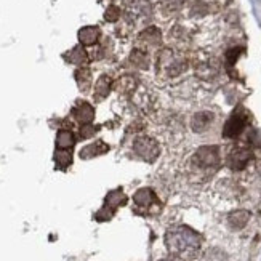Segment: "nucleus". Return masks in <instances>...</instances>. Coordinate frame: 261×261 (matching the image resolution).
Segmentation results:
<instances>
[{"label":"nucleus","instance_id":"obj_1","mask_svg":"<svg viewBox=\"0 0 261 261\" xmlns=\"http://www.w3.org/2000/svg\"><path fill=\"white\" fill-rule=\"evenodd\" d=\"M167 250L181 259H194L202 247V237L188 226H175L165 234Z\"/></svg>","mask_w":261,"mask_h":261},{"label":"nucleus","instance_id":"obj_2","mask_svg":"<svg viewBox=\"0 0 261 261\" xmlns=\"http://www.w3.org/2000/svg\"><path fill=\"white\" fill-rule=\"evenodd\" d=\"M159 72L165 77H176L188 69V61L172 48H165L159 53L157 58Z\"/></svg>","mask_w":261,"mask_h":261},{"label":"nucleus","instance_id":"obj_3","mask_svg":"<svg viewBox=\"0 0 261 261\" xmlns=\"http://www.w3.org/2000/svg\"><path fill=\"white\" fill-rule=\"evenodd\" d=\"M133 151L140 159H143L144 162L152 164L157 161V157L161 155V146H159V143L154 138H151V136L141 135L135 138Z\"/></svg>","mask_w":261,"mask_h":261},{"label":"nucleus","instance_id":"obj_4","mask_svg":"<svg viewBox=\"0 0 261 261\" xmlns=\"http://www.w3.org/2000/svg\"><path fill=\"white\" fill-rule=\"evenodd\" d=\"M192 164L199 170H215L220 165V149L217 146H202L192 155Z\"/></svg>","mask_w":261,"mask_h":261},{"label":"nucleus","instance_id":"obj_5","mask_svg":"<svg viewBox=\"0 0 261 261\" xmlns=\"http://www.w3.org/2000/svg\"><path fill=\"white\" fill-rule=\"evenodd\" d=\"M125 203H127V196L123 194L120 189L109 192V194L106 196V200H105V207L96 213V220L98 221L111 220L112 217H114V212L119 207L125 205Z\"/></svg>","mask_w":261,"mask_h":261},{"label":"nucleus","instance_id":"obj_6","mask_svg":"<svg viewBox=\"0 0 261 261\" xmlns=\"http://www.w3.org/2000/svg\"><path fill=\"white\" fill-rule=\"evenodd\" d=\"M247 125V112L242 108H237L232 116L226 120L224 128H223V136L224 138H237Z\"/></svg>","mask_w":261,"mask_h":261},{"label":"nucleus","instance_id":"obj_7","mask_svg":"<svg viewBox=\"0 0 261 261\" xmlns=\"http://www.w3.org/2000/svg\"><path fill=\"white\" fill-rule=\"evenodd\" d=\"M125 15L133 22L140 19H146L147 16L152 15V5L149 0H127Z\"/></svg>","mask_w":261,"mask_h":261},{"label":"nucleus","instance_id":"obj_8","mask_svg":"<svg viewBox=\"0 0 261 261\" xmlns=\"http://www.w3.org/2000/svg\"><path fill=\"white\" fill-rule=\"evenodd\" d=\"M253 159V152L248 149V147H234V149L228 154V159H226V162H228V167L231 170H244L250 161Z\"/></svg>","mask_w":261,"mask_h":261},{"label":"nucleus","instance_id":"obj_9","mask_svg":"<svg viewBox=\"0 0 261 261\" xmlns=\"http://www.w3.org/2000/svg\"><path fill=\"white\" fill-rule=\"evenodd\" d=\"M213 120H215V116L212 111H199L191 119V128L196 133L207 132L212 127Z\"/></svg>","mask_w":261,"mask_h":261},{"label":"nucleus","instance_id":"obj_10","mask_svg":"<svg viewBox=\"0 0 261 261\" xmlns=\"http://www.w3.org/2000/svg\"><path fill=\"white\" fill-rule=\"evenodd\" d=\"M72 116L77 122L84 123H92L95 119V109L92 105H88L87 101H81L72 108Z\"/></svg>","mask_w":261,"mask_h":261},{"label":"nucleus","instance_id":"obj_11","mask_svg":"<svg viewBox=\"0 0 261 261\" xmlns=\"http://www.w3.org/2000/svg\"><path fill=\"white\" fill-rule=\"evenodd\" d=\"M138 40L144 47H159L162 43V32L155 26H149L140 32Z\"/></svg>","mask_w":261,"mask_h":261},{"label":"nucleus","instance_id":"obj_12","mask_svg":"<svg viewBox=\"0 0 261 261\" xmlns=\"http://www.w3.org/2000/svg\"><path fill=\"white\" fill-rule=\"evenodd\" d=\"M133 200H135V205L138 208H151L154 203H159L154 191L149 188H143L138 192H135Z\"/></svg>","mask_w":261,"mask_h":261},{"label":"nucleus","instance_id":"obj_13","mask_svg":"<svg viewBox=\"0 0 261 261\" xmlns=\"http://www.w3.org/2000/svg\"><path fill=\"white\" fill-rule=\"evenodd\" d=\"M101 37V31L98 26H85L79 31V42L84 47H93V45L98 43Z\"/></svg>","mask_w":261,"mask_h":261},{"label":"nucleus","instance_id":"obj_14","mask_svg":"<svg viewBox=\"0 0 261 261\" xmlns=\"http://www.w3.org/2000/svg\"><path fill=\"white\" fill-rule=\"evenodd\" d=\"M130 63H132L135 67H138V69L146 71V69H149V64H151V61H149V55H147V51H146L144 48L138 47V48H135V50L130 53Z\"/></svg>","mask_w":261,"mask_h":261},{"label":"nucleus","instance_id":"obj_15","mask_svg":"<svg viewBox=\"0 0 261 261\" xmlns=\"http://www.w3.org/2000/svg\"><path fill=\"white\" fill-rule=\"evenodd\" d=\"M108 151H109V146L105 141H96L84 147L81 151V159H93V157L106 154Z\"/></svg>","mask_w":261,"mask_h":261},{"label":"nucleus","instance_id":"obj_16","mask_svg":"<svg viewBox=\"0 0 261 261\" xmlns=\"http://www.w3.org/2000/svg\"><path fill=\"white\" fill-rule=\"evenodd\" d=\"M64 58L67 63H72L77 66H84L88 61V53L84 48V45H77L72 50H69L67 53H64Z\"/></svg>","mask_w":261,"mask_h":261},{"label":"nucleus","instance_id":"obj_17","mask_svg":"<svg viewBox=\"0 0 261 261\" xmlns=\"http://www.w3.org/2000/svg\"><path fill=\"white\" fill-rule=\"evenodd\" d=\"M248 220H250V213H248L247 210H236V212L229 213V217H228L229 226L236 231L245 228V224L248 223Z\"/></svg>","mask_w":261,"mask_h":261},{"label":"nucleus","instance_id":"obj_18","mask_svg":"<svg viewBox=\"0 0 261 261\" xmlns=\"http://www.w3.org/2000/svg\"><path fill=\"white\" fill-rule=\"evenodd\" d=\"M74 77L79 85V90H81L82 93H87L90 87H92V72H90V69H87V67H79Z\"/></svg>","mask_w":261,"mask_h":261},{"label":"nucleus","instance_id":"obj_19","mask_svg":"<svg viewBox=\"0 0 261 261\" xmlns=\"http://www.w3.org/2000/svg\"><path fill=\"white\" fill-rule=\"evenodd\" d=\"M111 88H112V79L109 75H101L98 79V82L95 85V98L96 99H105L108 98V95L111 93Z\"/></svg>","mask_w":261,"mask_h":261},{"label":"nucleus","instance_id":"obj_20","mask_svg":"<svg viewBox=\"0 0 261 261\" xmlns=\"http://www.w3.org/2000/svg\"><path fill=\"white\" fill-rule=\"evenodd\" d=\"M75 144V136L71 130H60L56 135V149H72Z\"/></svg>","mask_w":261,"mask_h":261},{"label":"nucleus","instance_id":"obj_21","mask_svg":"<svg viewBox=\"0 0 261 261\" xmlns=\"http://www.w3.org/2000/svg\"><path fill=\"white\" fill-rule=\"evenodd\" d=\"M185 7V0H162L161 2V13L164 16H172L178 11H181V8Z\"/></svg>","mask_w":261,"mask_h":261},{"label":"nucleus","instance_id":"obj_22","mask_svg":"<svg viewBox=\"0 0 261 261\" xmlns=\"http://www.w3.org/2000/svg\"><path fill=\"white\" fill-rule=\"evenodd\" d=\"M55 162H56V167H58V168L66 170L72 164V152L69 149H56Z\"/></svg>","mask_w":261,"mask_h":261},{"label":"nucleus","instance_id":"obj_23","mask_svg":"<svg viewBox=\"0 0 261 261\" xmlns=\"http://www.w3.org/2000/svg\"><path fill=\"white\" fill-rule=\"evenodd\" d=\"M136 87H138V81H136V77H133V75H123L119 79V82H117L119 92H123V93L135 92Z\"/></svg>","mask_w":261,"mask_h":261},{"label":"nucleus","instance_id":"obj_24","mask_svg":"<svg viewBox=\"0 0 261 261\" xmlns=\"http://www.w3.org/2000/svg\"><path fill=\"white\" fill-rule=\"evenodd\" d=\"M120 16H122V11H120V8L117 5H111L105 11V19L108 22H116V21H119Z\"/></svg>","mask_w":261,"mask_h":261},{"label":"nucleus","instance_id":"obj_25","mask_svg":"<svg viewBox=\"0 0 261 261\" xmlns=\"http://www.w3.org/2000/svg\"><path fill=\"white\" fill-rule=\"evenodd\" d=\"M208 13V5L205 2H194L191 7V15L192 16H203Z\"/></svg>","mask_w":261,"mask_h":261},{"label":"nucleus","instance_id":"obj_26","mask_svg":"<svg viewBox=\"0 0 261 261\" xmlns=\"http://www.w3.org/2000/svg\"><path fill=\"white\" fill-rule=\"evenodd\" d=\"M96 132H98V128L93 125V123H84V125L81 127V138H92V136H95L96 135Z\"/></svg>","mask_w":261,"mask_h":261},{"label":"nucleus","instance_id":"obj_27","mask_svg":"<svg viewBox=\"0 0 261 261\" xmlns=\"http://www.w3.org/2000/svg\"><path fill=\"white\" fill-rule=\"evenodd\" d=\"M239 55H241V48H234V50L228 51V56H226V58H228V63L229 64H234L236 60L239 58Z\"/></svg>","mask_w":261,"mask_h":261},{"label":"nucleus","instance_id":"obj_28","mask_svg":"<svg viewBox=\"0 0 261 261\" xmlns=\"http://www.w3.org/2000/svg\"><path fill=\"white\" fill-rule=\"evenodd\" d=\"M164 261H172V259H164Z\"/></svg>","mask_w":261,"mask_h":261}]
</instances>
